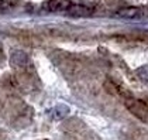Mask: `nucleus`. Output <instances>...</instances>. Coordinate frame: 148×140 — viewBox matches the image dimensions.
Wrapping results in <instances>:
<instances>
[{"label":"nucleus","mask_w":148,"mask_h":140,"mask_svg":"<svg viewBox=\"0 0 148 140\" xmlns=\"http://www.w3.org/2000/svg\"><path fill=\"white\" fill-rule=\"evenodd\" d=\"M124 105L136 117H138L143 122H148V102L144 99H138L134 96H125Z\"/></svg>","instance_id":"f257e3e1"},{"label":"nucleus","mask_w":148,"mask_h":140,"mask_svg":"<svg viewBox=\"0 0 148 140\" xmlns=\"http://www.w3.org/2000/svg\"><path fill=\"white\" fill-rule=\"evenodd\" d=\"M116 14L123 19H141L144 16H148V10L143 7H123L117 10Z\"/></svg>","instance_id":"f03ea898"},{"label":"nucleus","mask_w":148,"mask_h":140,"mask_svg":"<svg viewBox=\"0 0 148 140\" xmlns=\"http://www.w3.org/2000/svg\"><path fill=\"white\" fill-rule=\"evenodd\" d=\"M71 6V0H48L44 3V9L48 12H66Z\"/></svg>","instance_id":"7ed1b4c3"},{"label":"nucleus","mask_w":148,"mask_h":140,"mask_svg":"<svg viewBox=\"0 0 148 140\" xmlns=\"http://www.w3.org/2000/svg\"><path fill=\"white\" fill-rule=\"evenodd\" d=\"M93 12L95 10L92 7L83 6V4H72L66 10V13L69 16H73V17H88V16H92Z\"/></svg>","instance_id":"20e7f679"},{"label":"nucleus","mask_w":148,"mask_h":140,"mask_svg":"<svg viewBox=\"0 0 148 140\" xmlns=\"http://www.w3.org/2000/svg\"><path fill=\"white\" fill-rule=\"evenodd\" d=\"M136 74L140 81H143L144 83H148V65H143V67L137 68Z\"/></svg>","instance_id":"39448f33"},{"label":"nucleus","mask_w":148,"mask_h":140,"mask_svg":"<svg viewBox=\"0 0 148 140\" xmlns=\"http://www.w3.org/2000/svg\"><path fill=\"white\" fill-rule=\"evenodd\" d=\"M10 7H12V3H10V1H7V0H0V12L7 10V9H10Z\"/></svg>","instance_id":"423d86ee"}]
</instances>
